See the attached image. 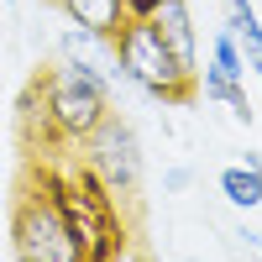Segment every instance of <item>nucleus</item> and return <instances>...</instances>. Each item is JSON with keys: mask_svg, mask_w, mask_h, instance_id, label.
<instances>
[{"mask_svg": "<svg viewBox=\"0 0 262 262\" xmlns=\"http://www.w3.org/2000/svg\"><path fill=\"white\" fill-rule=\"evenodd\" d=\"M48 121L63 137H95V126L105 121V84L95 79V69L84 63H63L48 79Z\"/></svg>", "mask_w": 262, "mask_h": 262, "instance_id": "obj_1", "label": "nucleus"}, {"mask_svg": "<svg viewBox=\"0 0 262 262\" xmlns=\"http://www.w3.org/2000/svg\"><path fill=\"white\" fill-rule=\"evenodd\" d=\"M116 53H121V74L137 79L152 95H179L189 84V69H179V58L168 53V42L158 37L152 21H121Z\"/></svg>", "mask_w": 262, "mask_h": 262, "instance_id": "obj_2", "label": "nucleus"}, {"mask_svg": "<svg viewBox=\"0 0 262 262\" xmlns=\"http://www.w3.org/2000/svg\"><path fill=\"white\" fill-rule=\"evenodd\" d=\"M11 242L21 262H84L79 231L63 221V210L48 200H27L11 221Z\"/></svg>", "mask_w": 262, "mask_h": 262, "instance_id": "obj_3", "label": "nucleus"}, {"mask_svg": "<svg viewBox=\"0 0 262 262\" xmlns=\"http://www.w3.org/2000/svg\"><path fill=\"white\" fill-rule=\"evenodd\" d=\"M90 163H95V173H100V179L111 184L116 194H131V189H137V179H142L137 131L105 116V121L95 126V152H90Z\"/></svg>", "mask_w": 262, "mask_h": 262, "instance_id": "obj_4", "label": "nucleus"}, {"mask_svg": "<svg viewBox=\"0 0 262 262\" xmlns=\"http://www.w3.org/2000/svg\"><path fill=\"white\" fill-rule=\"evenodd\" d=\"M147 21L168 42V53L179 58V69L194 74V21H189V6H184V0H152V16Z\"/></svg>", "mask_w": 262, "mask_h": 262, "instance_id": "obj_5", "label": "nucleus"}, {"mask_svg": "<svg viewBox=\"0 0 262 262\" xmlns=\"http://www.w3.org/2000/svg\"><path fill=\"white\" fill-rule=\"evenodd\" d=\"M63 11H69L84 32L111 37V32H121V11H126V0H63Z\"/></svg>", "mask_w": 262, "mask_h": 262, "instance_id": "obj_6", "label": "nucleus"}, {"mask_svg": "<svg viewBox=\"0 0 262 262\" xmlns=\"http://www.w3.org/2000/svg\"><path fill=\"white\" fill-rule=\"evenodd\" d=\"M231 11H236V21H231L236 48L247 53V63L257 69V79H262V27H257V16H252V6H247V0H231Z\"/></svg>", "mask_w": 262, "mask_h": 262, "instance_id": "obj_7", "label": "nucleus"}, {"mask_svg": "<svg viewBox=\"0 0 262 262\" xmlns=\"http://www.w3.org/2000/svg\"><path fill=\"white\" fill-rule=\"evenodd\" d=\"M221 189H226V200H231L236 210L262 205V168H226V173H221Z\"/></svg>", "mask_w": 262, "mask_h": 262, "instance_id": "obj_8", "label": "nucleus"}, {"mask_svg": "<svg viewBox=\"0 0 262 262\" xmlns=\"http://www.w3.org/2000/svg\"><path fill=\"white\" fill-rule=\"evenodd\" d=\"M205 74H215V79H231V84L247 74V63H242V48H236V32H221V37H215V63H210Z\"/></svg>", "mask_w": 262, "mask_h": 262, "instance_id": "obj_9", "label": "nucleus"}, {"mask_svg": "<svg viewBox=\"0 0 262 262\" xmlns=\"http://www.w3.org/2000/svg\"><path fill=\"white\" fill-rule=\"evenodd\" d=\"M205 95H210V100H226V105H231V111L242 116V121H252V105H247V95L236 90L231 79H215V74H205Z\"/></svg>", "mask_w": 262, "mask_h": 262, "instance_id": "obj_10", "label": "nucleus"}, {"mask_svg": "<svg viewBox=\"0 0 262 262\" xmlns=\"http://www.w3.org/2000/svg\"><path fill=\"white\" fill-rule=\"evenodd\" d=\"M189 262H194V257H189Z\"/></svg>", "mask_w": 262, "mask_h": 262, "instance_id": "obj_11", "label": "nucleus"}]
</instances>
